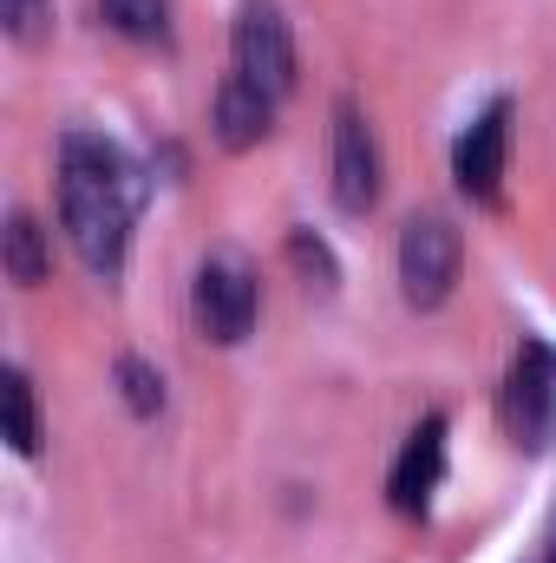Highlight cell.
<instances>
[{"instance_id": "obj_1", "label": "cell", "mask_w": 556, "mask_h": 563, "mask_svg": "<svg viewBox=\"0 0 556 563\" xmlns=\"http://www.w3.org/2000/svg\"><path fill=\"white\" fill-rule=\"evenodd\" d=\"M132 217H138V177L125 151L99 132H66L59 139V223L92 276L125 269Z\"/></svg>"}, {"instance_id": "obj_2", "label": "cell", "mask_w": 556, "mask_h": 563, "mask_svg": "<svg viewBox=\"0 0 556 563\" xmlns=\"http://www.w3.org/2000/svg\"><path fill=\"white\" fill-rule=\"evenodd\" d=\"M236 79L256 86L276 106L294 92V40H288V20H281L276 0H243V20H236Z\"/></svg>"}, {"instance_id": "obj_3", "label": "cell", "mask_w": 556, "mask_h": 563, "mask_svg": "<svg viewBox=\"0 0 556 563\" xmlns=\"http://www.w3.org/2000/svg\"><path fill=\"white\" fill-rule=\"evenodd\" d=\"M458 230L445 217H413L407 236H400V288L413 308H438L458 282Z\"/></svg>"}, {"instance_id": "obj_4", "label": "cell", "mask_w": 556, "mask_h": 563, "mask_svg": "<svg viewBox=\"0 0 556 563\" xmlns=\"http://www.w3.org/2000/svg\"><path fill=\"white\" fill-rule=\"evenodd\" d=\"M551 413H556V354H551V341H524L511 374H504V426L531 452V445H544Z\"/></svg>"}, {"instance_id": "obj_5", "label": "cell", "mask_w": 556, "mask_h": 563, "mask_svg": "<svg viewBox=\"0 0 556 563\" xmlns=\"http://www.w3.org/2000/svg\"><path fill=\"white\" fill-rule=\"evenodd\" d=\"M197 321H203V334L223 341V347L249 341V328H256V276H249L236 256H210V263L197 269Z\"/></svg>"}, {"instance_id": "obj_6", "label": "cell", "mask_w": 556, "mask_h": 563, "mask_svg": "<svg viewBox=\"0 0 556 563\" xmlns=\"http://www.w3.org/2000/svg\"><path fill=\"white\" fill-rule=\"evenodd\" d=\"M504 157H511V106L491 99V106L465 125L458 151H452L458 190H465L471 203H498V190H504Z\"/></svg>"}, {"instance_id": "obj_7", "label": "cell", "mask_w": 556, "mask_h": 563, "mask_svg": "<svg viewBox=\"0 0 556 563\" xmlns=\"http://www.w3.org/2000/svg\"><path fill=\"white\" fill-rule=\"evenodd\" d=\"M334 197L341 210H374L380 197V144L367 132L360 106H341L334 119Z\"/></svg>"}, {"instance_id": "obj_8", "label": "cell", "mask_w": 556, "mask_h": 563, "mask_svg": "<svg viewBox=\"0 0 556 563\" xmlns=\"http://www.w3.org/2000/svg\"><path fill=\"white\" fill-rule=\"evenodd\" d=\"M438 472H445V420L425 413V420L407 432V452H400V465H393V511L419 518V511L432 505V492H438Z\"/></svg>"}, {"instance_id": "obj_9", "label": "cell", "mask_w": 556, "mask_h": 563, "mask_svg": "<svg viewBox=\"0 0 556 563\" xmlns=\"http://www.w3.org/2000/svg\"><path fill=\"white\" fill-rule=\"evenodd\" d=\"M269 125H276V99H263L256 86H243L236 73L223 79V92H216V139L223 151H249V144L269 139Z\"/></svg>"}, {"instance_id": "obj_10", "label": "cell", "mask_w": 556, "mask_h": 563, "mask_svg": "<svg viewBox=\"0 0 556 563\" xmlns=\"http://www.w3.org/2000/svg\"><path fill=\"white\" fill-rule=\"evenodd\" d=\"M99 13H105L112 33H125V40H138V46L170 40V0H99Z\"/></svg>"}, {"instance_id": "obj_11", "label": "cell", "mask_w": 556, "mask_h": 563, "mask_svg": "<svg viewBox=\"0 0 556 563\" xmlns=\"http://www.w3.org/2000/svg\"><path fill=\"white\" fill-rule=\"evenodd\" d=\"M0 407H7V445H13L20 459H33V452H40V413H33V387H26L20 367L0 374Z\"/></svg>"}, {"instance_id": "obj_12", "label": "cell", "mask_w": 556, "mask_h": 563, "mask_svg": "<svg viewBox=\"0 0 556 563\" xmlns=\"http://www.w3.org/2000/svg\"><path fill=\"white\" fill-rule=\"evenodd\" d=\"M7 276L20 282V288L46 282V230L33 217H13L7 223Z\"/></svg>"}, {"instance_id": "obj_13", "label": "cell", "mask_w": 556, "mask_h": 563, "mask_svg": "<svg viewBox=\"0 0 556 563\" xmlns=\"http://www.w3.org/2000/svg\"><path fill=\"white\" fill-rule=\"evenodd\" d=\"M0 20H7V33L13 40H40L46 33V20H53V0H0Z\"/></svg>"}, {"instance_id": "obj_14", "label": "cell", "mask_w": 556, "mask_h": 563, "mask_svg": "<svg viewBox=\"0 0 556 563\" xmlns=\"http://www.w3.org/2000/svg\"><path fill=\"white\" fill-rule=\"evenodd\" d=\"M119 380H125V400H132V413H157V407H164V380H157L144 361H125V367H119Z\"/></svg>"}, {"instance_id": "obj_15", "label": "cell", "mask_w": 556, "mask_h": 563, "mask_svg": "<svg viewBox=\"0 0 556 563\" xmlns=\"http://www.w3.org/2000/svg\"><path fill=\"white\" fill-rule=\"evenodd\" d=\"M551 563H556V551H551Z\"/></svg>"}]
</instances>
